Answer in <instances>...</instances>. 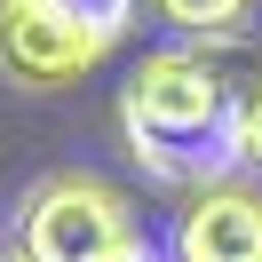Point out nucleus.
<instances>
[{
    "mask_svg": "<svg viewBox=\"0 0 262 262\" xmlns=\"http://www.w3.org/2000/svg\"><path fill=\"white\" fill-rule=\"evenodd\" d=\"M0 262H24V254H0Z\"/></svg>",
    "mask_w": 262,
    "mask_h": 262,
    "instance_id": "6e6552de",
    "label": "nucleus"
},
{
    "mask_svg": "<svg viewBox=\"0 0 262 262\" xmlns=\"http://www.w3.org/2000/svg\"><path fill=\"white\" fill-rule=\"evenodd\" d=\"M167 262H262V183H199L167 223Z\"/></svg>",
    "mask_w": 262,
    "mask_h": 262,
    "instance_id": "20e7f679",
    "label": "nucleus"
},
{
    "mask_svg": "<svg viewBox=\"0 0 262 262\" xmlns=\"http://www.w3.org/2000/svg\"><path fill=\"white\" fill-rule=\"evenodd\" d=\"M143 8L175 40H199V48H230V40H246L254 16H262V0H143Z\"/></svg>",
    "mask_w": 262,
    "mask_h": 262,
    "instance_id": "39448f33",
    "label": "nucleus"
},
{
    "mask_svg": "<svg viewBox=\"0 0 262 262\" xmlns=\"http://www.w3.org/2000/svg\"><path fill=\"white\" fill-rule=\"evenodd\" d=\"M127 238H143L135 199L96 167H56L16 199V254L24 262H112Z\"/></svg>",
    "mask_w": 262,
    "mask_h": 262,
    "instance_id": "f03ea898",
    "label": "nucleus"
},
{
    "mask_svg": "<svg viewBox=\"0 0 262 262\" xmlns=\"http://www.w3.org/2000/svg\"><path fill=\"white\" fill-rule=\"evenodd\" d=\"M112 56V40L88 32L72 8L56 0H0V72L32 96H56V88L88 80V72Z\"/></svg>",
    "mask_w": 262,
    "mask_h": 262,
    "instance_id": "7ed1b4c3",
    "label": "nucleus"
},
{
    "mask_svg": "<svg viewBox=\"0 0 262 262\" xmlns=\"http://www.w3.org/2000/svg\"><path fill=\"white\" fill-rule=\"evenodd\" d=\"M238 167L262 175V64H254V80L238 88Z\"/></svg>",
    "mask_w": 262,
    "mask_h": 262,
    "instance_id": "423d86ee",
    "label": "nucleus"
},
{
    "mask_svg": "<svg viewBox=\"0 0 262 262\" xmlns=\"http://www.w3.org/2000/svg\"><path fill=\"white\" fill-rule=\"evenodd\" d=\"M119 135L151 183H223V167L238 159V88L199 48H151L119 88Z\"/></svg>",
    "mask_w": 262,
    "mask_h": 262,
    "instance_id": "f257e3e1",
    "label": "nucleus"
},
{
    "mask_svg": "<svg viewBox=\"0 0 262 262\" xmlns=\"http://www.w3.org/2000/svg\"><path fill=\"white\" fill-rule=\"evenodd\" d=\"M112 262H167V246H151V238H127V246H119Z\"/></svg>",
    "mask_w": 262,
    "mask_h": 262,
    "instance_id": "0eeeda50",
    "label": "nucleus"
}]
</instances>
